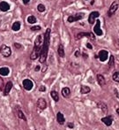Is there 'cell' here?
Instances as JSON below:
<instances>
[{"label": "cell", "mask_w": 119, "mask_h": 130, "mask_svg": "<svg viewBox=\"0 0 119 130\" xmlns=\"http://www.w3.org/2000/svg\"><path fill=\"white\" fill-rule=\"evenodd\" d=\"M27 22L29 23V24H34V23H36V18L34 17V15H30L27 17Z\"/></svg>", "instance_id": "cell-24"}, {"label": "cell", "mask_w": 119, "mask_h": 130, "mask_svg": "<svg viewBox=\"0 0 119 130\" xmlns=\"http://www.w3.org/2000/svg\"><path fill=\"white\" fill-rule=\"evenodd\" d=\"M61 93H62V95H63L64 98H68V96L71 95V89H69V88H67V87L63 88Z\"/></svg>", "instance_id": "cell-17"}, {"label": "cell", "mask_w": 119, "mask_h": 130, "mask_svg": "<svg viewBox=\"0 0 119 130\" xmlns=\"http://www.w3.org/2000/svg\"><path fill=\"white\" fill-rule=\"evenodd\" d=\"M22 85H23L24 89L27 91L31 90V89H33V87H34V83H33L32 80H29V79H25L22 82Z\"/></svg>", "instance_id": "cell-8"}, {"label": "cell", "mask_w": 119, "mask_h": 130, "mask_svg": "<svg viewBox=\"0 0 119 130\" xmlns=\"http://www.w3.org/2000/svg\"><path fill=\"white\" fill-rule=\"evenodd\" d=\"M56 120H57V122L60 125H64V123H65V121L63 113H61L60 111H58V112L56 113Z\"/></svg>", "instance_id": "cell-15"}, {"label": "cell", "mask_w": 119, "mask_h": 130, "mask_svg": "<svg viewBox=\"0 0 119 130\" xmlns=\"http://www.w3.org/2000/svg\"><path fill=\"white\" fill-rule=\"evenodd\" d=\"M41 28H42V27L40 26H33V27H31V30H32V31H39V30H41Z\"/></svg>", "instance_id": "cell-29"}, {"label": "cell", "mask_w": 119, "mask_h": 130, "mask_svg": "<svg viewBox=\"0 0 119 130\" xmlns=\"http://www.w3.org/2000/svg\"><path fill=\"white\" fill-rule=\"evenodd\" d=\"M91 91V89L88 87V86H86V85H82L80 87V92L81 94H87Z\"/></svg>", "instance_id": "cell-19"}, {"label": "cell", "mask_w": 119, "mask_h": 130, "mask_svg": "<svg viewBox=\"0 0 119 130\" xmlns=\"http://www.w3.org/2000/svg\"><path fill=\"white\" fill-rule=\"evenodd\" d=\"M97 82H98V84L100 86H103L106 83L105 78L103 77L102 74H97Z\"/></svg>", "instance_id": "cell-16"}, {"label": "cell", "mask_w": 119, "mask_h": 130, "mask_svg": "<svg viewBox=\"0 0 119 130\" xmlns=\"http://www.w3.org/2000/svg\"><path fill=\"white\" fill-rule=\"evenodd\" d=\"M84 15L85 14L82 13V12H78V13L75 14V15H71V16H69L68 17V22H75V21H80L84 18Z\"/></svg>", "instance_id": "cell-5"}, {"label": "cell", "mask_w": 119, "mask_h": 130, "mask_svg": "<svg viewBox=\"0 0 119 130\" xmlns=\"http://www.w3.org/2000/svg\"><path fill=\"white\" fill-rule=\"evenodd\" d=\"M37 107L40 110H44L47 107V103L44 98H39L37 101Z\"/></svg>", "instance_id": "cell-11"}, {"label": "cell", "mask_w": 119, "mask_h": 130, "mask_svg": "<svg viewBox=\"0 0 119 130\" xmlns=\"http://www.w3.org/2000/svg\"><path fill=\"white\" fill-rule=\"evenodd\" d=\"M21 23L19 22V21H15V22L12 24V29L13 31H15V32H17V31H19V29H21Z\"/></svg>", "instance_id": "cell-20"}, {"label": "cell", "mask_w": 119, "mask_h": 130, "mask_svg": "<svg viewBox=\"0 0 119 130\" xmlns=\"http://www.w3.org/2000/svg\"><path fill=\"white\" fill-rule=\"evenodd\" d=\"M87 47L88 49H90V50H92V49H93V45L91 44V43H87Z\"/></svg>", "instance_id": "cell-32"}, {"label": "cell", "mask_w": 119, "mask_h": 130, "mask_svg": "<svg viewBox=\"0 0 119 130\" xmlns=\"http://www.w3.org/2000/svg\"><path fill=\"white\" fill-rule=\"evenodd\" d=\"M112 78L116 82H119V72H115L112 76Z\"/></svg>", "instance_id": "cell-27"}, {"label": "cell", "mask_w": 119, "mask_h": 130, "mask_svg": "<svg viewBox=\"0 0 119 130\" xmlns=\"http://www.w3.org/2000/svg\"><path fill=\"white\" fill-rule=\"evenodd\" d=\"M67 127H68L69 128H73V127H74V125H73V123H68V125H67Z\"/></svg>", "instance_id": "cell-33"}, {"label": "cell", "mask_w": 119, "mask_h": 130, "mask_svg": "<svg viewBox=\"0 0 119 130\" xmlns=\"http://www.w3.org/2000/svg\"><path fill=\"white\" fill-rule=\"evenodd\" d=\"M14 46H15L17 49H21V48H22V46H21V44H19V43H14Z\"/></svg>", "instance_id": "cell-31"}, {"label": "cell", "mask_w": 119, "mask_h": 130, "mask_svg": "<svg viewBox=\"0 0 119 130\" xmlns=\"http://www.w3.org/2000/svg\"><path fill=\"white\" fill-rule=\"evenodd\" d=\"M49 37H50V28H47L46 32L44 34L43 43V46H42L41 53H40V56H39V61L41 63H44L47 59L49 46Z\"/></svg>", "instance_id": "cell-1"}, {"label": "cell", "mask_w": 119, "mask_h": 130, "mask_svg": "<svg viewBox=\"0 0 119 130\" xmlns=\"http://www.w3.org/2000/svg\"><path fill=\"white\" fill-rule=\"evenodd\" d=\"M102 121L103 122L105 125H107L108 127L112 125V122H113V118L110 116H107V117H103L102 119Z\"/></svg>", "instance_id": "cell-13"}, {"label": "cell", "mask_w": 119, "mask_h": 130, "mask_svg": "<svg viewBox=\"0 0 119 130\" xmlns=\"http://www.w3.org/2000/svg\"><path fill=\"white\" fill-rule=\"evenodd\" d=\"M113 65H114V56H112V55H111V56L109 57V67H113Z\"/></svg>", "instance_id": "cell-28"}, {"label": "cell", "mask_w": 119, "mask_h": 130, "mask_svg": "<svg viewBox=\"0 0 119 130\" xmlns=\"http://www.w3.org/2000/svg\"><path fill=\"white\" fill-rule=\"evenodd\" d=\"M0 53L3 55L5 58H8V57L11 56L12 54V51H11V48L9 46L5 44H3L1 47H0Z\"/></svg>", "instance_id": "cell-4"}, {"label": "cell", "mask_w": 119, "mask_h": 130, "mask_svg": "<svg viewBox=\"0 0 119 130\" xmlns=\"http://www.w3.org/2000/svg\"><path fill=\"white\" fill-rule=\"evenodd\" d=\"M57 53L61 58H64L65 57V49H64V46L62 44L58 45V48H57Z\"/></svg>", "instance_id": "cell-21"}, {"label": "cell", "mask_w": 119, "mask_h": 130, "mask_svg": "<svg viewBox=\"0 0 119 130\" xmlns=\"http://www.w3.org/2000/svg\"><path fill=\"white\" fill-rule=\"evenodd\" d=\"M75 57H77V58H78V57H80V51L78 50H77L76 52H75Z\"/></svg>", "instance_id": "cell-34"}, {"label": "cell", "mask_w": 119, "mask_h": 130, "mask_svg": "<svg viewBox=\"0 0 119 130\" xmlns=\"http://www.w3.org/2000/svg\"><path fill=\"white\" fill-rule=\"evenodd\" d=\"M97 105H98V107L102 110V112H104V113L108 112V107L104 103H98V104H97Z\"/></svg>", "instance_id": "cell-22"}, {"label": "cell", "mask_w": 119, "mask_h": 130, "mask_svg": "<svg viewBox=\"0 0 119 130\" xmlns=\"http://www.w3.org/2000/svg\"><path fill=\"white\" fill-rule=\"evenodd\" d=\"M98 57H99V58H100L101 61L104 62V61H106V60L108 59V58H109V52H108V51L102 50V51H100V52H99Z\"/></svg>", "instance_id": "cell-10"}, {"label": "cell", "mask_w": 119, "mask_h": 130, "mask_svg": "<svg viewBox=\"0 0 119 130\" xmlns=\"http://www.w3.org/2000/svg\"><path fill=\"white\" fill-rule=\"evenodd\" d=\"M118 7H119V1L118 0H116V1L113 2L110 5V6H109V11H108V15H109V17L114 15L116 11H117Z\"/></svg>", "instance_id": "cell-3"}, {"label": "cell", "mask_w": 119, "mask_h": 130, "mask_svg": "<svg viewBox=\"0 0 119 130\" xmlns=\"http://www.w3.org/2000/svg\"><path fill=\"white\" fill-rule=\"evenodd\" d=\"M17 113H18V117H19V119H21V120L27 121V118H26V116L24 115V113L22 112V111H21V110H19V111H17Z\"/></svg>", "instance_id": "cell-25"}, {"label": "cell", "mask_w": 119, "mask_h": 130, "mask_svg": "<svg viewBox=\"0 0 119 130\" xmlns=\"http://www.w3.org/2000/svg\"><path fill=\"white\" fill-rule=\"evenodd\" d=\"M37 10L39 11L40 12H45L46 8H45L44 5H43V4H40V5H38V6H37Z\"/></svg>", "instance_id": "cell-26"}, {"label": "cell", "mask_w": 119, "mask_h": 130, "mask_svg": "<svg viewBox=\"0 0 119 130\" xmlns=\"http://www.w3.org/2000/svg\"><path fill=\"white\" fill-rule=\"evenodd\" d=\"M22 1H23V3L25 4V5H27V4L30 2V0H22Z\"/></svg>", "instance_id": "cell-36"}, {"label": "cell", "mask_w": 119, "mask_h": 130, "mask_svg": "<svg viewBox=\"0 0 119 130\" xmlns=\"http://www.w3.org/2000/svg\"><path fill=\"white\" fill-rule=\"evenodd\" d=\"M10 5L7 2L2 1L0 3V11H2V12H7V11L10 10Z\"/></svg>", "instance_id": "cell-12"}, {"label": "cell", "mask_w": 119, "mask_h": 130, "mask_svg": "<svg viewBox=\"0 0 119 130\" xmlns=\"http://www.w3.org/2000/svg\"><path fill=\"white\" fill-rule=\"evenodd\" d=\"M40 69H41V67H40V66H36V67H35V71H36V72L40 71Z\"/></svg>", "instance_id": "cell-35"}, {"label": "cell", "mask_w": 119, "mask_h": 130, "mask_svg": "<svg viewBox=\"0 0 119 130\" xmlns=\"http://www.w3.org/2000/svg\"><path fill=\"white\" fill-rule=\"evenodd\" d=\"M50 95H51V98H53V100H54V101H56V102L59 101V96H58V93L56 92V91L52 90V91H51V93H50Z\"/></svg>", "instance_id": "cell-23"}, {"label": "cell", "mask_w": 119, "mask_h": 130, "mask_svg": "<svg viewBox=\"0 0 119 130\" xmlns=\"http://www.w3.org/2000/svg\"><path fill=\"white\" fill-rule=\"evenodd\" d=\"M39 90L41 91V92H45L46 91V88H45V86H40L39 88Z\"/></svg>", "instance_id": "cell-30"}, {"label": "cell", "mask_w": 119, "mask_h": 130, "mask_svg": "<svg viewBox=\"0 0 119 130\" xmlns=\"http://www.w3.org/2000/svg\"><path fill=\"white\" fill-rule=\"evenodd\" d=\"M116 112H117V114L119 115V108H117V109H116Z\"/></svg>", "instance_id": "cell-37"}, {"label": "cell", "mask_w": 119, "mask_h": 130, "mask_svg": "<svg viewBox=\"0 0 119 130\" xmlns=\"http://www.w3.org/2000/svg\"><path fill=\"white\" fill-rule=\"evenodd\" d=\"M100 16V13H99V12H96V11H94V12H92L90 14H89V17H88V22L89 24L93 25L94 23L96 21L97 18Z\"/></svg>", "instance_id": "cell-7"}, {"label": "cell", "mask_w": 119, "mask_h": 130, "mask_svg": "<svg viewBox=\"0 0 119 130\" xmlns=\"http://www.w3.org/2000/svg\"><path fill=\"white\" fill-rule=\"evenodd\" d=\"M10 74V69L8 67H1L0 68V74L2 76H7Z\"/></svg>", "instance_id": "cell-18"}, {"label": "cell", "mask_w": 119, "mask_h": 130, "mask_svg": "<svg viewBox=\"0 0 119 130\" xmlns=\"http://www.w3.org/2000/svg\"><path fill=\"white\" fill-rule=\"evenodd\" d=\"M12 89V82H8L6 84H5L4 95H5V96H7V95L10 93V91H11V89Z\"/></svg>", "instance_id": "cell-14"}, {"label": "cell", "mask_w": 119, "mask_h": 130, "mask_svg": "<svg viewBox=\"0 0 119 130\" xmlns=\"http://www.w3.org/2000/svg\"><path fill=\"white\" fill-rule=\"evenodd\" d=\"M43 38H42V36H37L35 41H34V50H33L32 53L30 55V58L32 60H34L40 56V53H41L42 51V46H43Z\"/></svg>", "instance_id": "cell-2"}, {"label": "cell", "mask_w": 119, "mask_h": 130, "mask_svg": "<svg viewBox=\"0 0 119 130\" xmlns=\"http://www.w3.org/2000/svg\"><path fill=\"white\" fill-rule=\"evenodd\" d=\"M94 34L98 36H101L103 35V32H102V28H101V21L99 19H97L96 21H95V25L94 27Z\"/></svg>", "instance_id": "cell-6"}, {"label": "cell", "mask_w": 119, "mask_h": 130, "mask_svg": "<svg viewBox=\"0 0 119 130\" xmlns=\"http://www.w3.org/2000/svg\"><path fill=\"white\" fill-rule=\"evenodd\" d=\"M83 36H87V37L90 38V39L92 40H95V36L93 34L92 32H88V33H80V34H78L76 36V39L77 40H80L81 37H83Z\"/></svg>", "instance_id": "cell-9"}]
</instances>
